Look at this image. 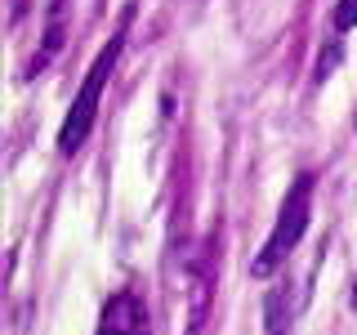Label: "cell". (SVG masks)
I'll use <instances>...</instances> for the list:
<instances>
[{"label": "cell", "instance_id": "obj_5", "mask_svg": "<svg viewBox=\"0 0 357 335\" xmlns=\"http://www.w3.org/2000/svg\"><path fill=\"white\" fill-rule=\"evenodd\" d=\"M353 313H357V277H353Z\"/></svg>", "mask_w": 357, "mask_h": 335}, {"label": "cell", "instance_id": "obj_3", "mask_svg": "<svg viewBox=\"0 0 357 335\" xmlns=\"http://www.w3.org/2000/svg\"><path fill=\"white\" fill-rule=\"evenodd\" d=\"M94 335H152V318H148V304H143L139 290H116V295L103 304L98 313V331Z\"/></svg>", "mask_w": 357, "mask_h": 335}, {"label": "cell", "instance_id": "obj_4", "mask_svg": "<svg viewBox=\"0 0 357 335\" xmlns=\"http://www.w3.org/2000/svg\"><path fill=\"white\" fill-rule=\"evenodd\" d=\"M353 27H357V0H335L331 31H335V36H344V31H353Z\"/></svg>", "mask_w": 357, "mask_h": 335}, {"label": "cell", "instance_id": "obj_6", "mask_svg": "<svg viewBox=\"0 0 357 335\" xmlns=\"http://www.w3.org/2000/svg\"><path fill=\"white\" fill-rule=\"evenodd\" d=\"M353 126H357V117H353Z\"/></svg>", "mask_w": 357, "mask_h": 335}, {"label": "cell", "instance_id": "obj_1", "mask_svg": "<svg viewBox=\"0 0 357 335\" xmlns=\"http://www.w3.org/2000/svg\"><path fill=\"white\" fill-rule=\"evenodd\" d=\"M130 22H134V5L121 9L116 31H112V36L103 40V50L94 54V63H89V72H85L81 89H76L72 107H67V117H63V126H59V152H63V156H76V152L85 148L89 130H94V121H98V103H103V89H107V81H112V72H116L121 54H126Z\"/></svg>", "mask_w": 357, "mask_h": 335}, {"label": "cell", "instance_id": "obj_2", "mask_svg": "<svg viewBox=\"0 0 357 335\" xmlns=\"http://www.w3.org/2000/svg\"><path fill=\"white\" fill-rule=\"evenodd\" d=\"M312 197H317V174L299 170L295 179H290L286 197H282V210H277V219H273V232L264 237L259 255L250 260V273L255 277H273L277 268L295 255V246L304 241V232H308V223H312Z\"/></svg>", "mask_w": 357, "mask_h": 335}]
</instances>
